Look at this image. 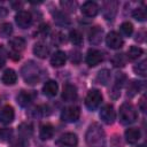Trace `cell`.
<instances>
[{"mask_svg": "<svg viewBox=\"0 0 147 147\" xmlns=\"http://www.w3.org/2000/svg\"><path fill=\"white\" fill-rule=\"evenodd\" d=\"M99 13V6L94 1H86L82 6V14L87 17H94Z\"/></svg>", "mask_w": 147, "mask_h": 147, "instance_id": "obj_13", "label": "cell"}, {"mask_svg": "<svg viewBox=\"0 0 147 147\" xmlns=\"http://www.w3.org/2000/svg\"><path fill=\"white\" fill-rule=\"evenodd\" d=\"M106 42H107V46L109 48H113V49H118L123 46V39L122 37L115 32V31H111L107 34L106 37Z\"/></svg>", "mask_w": 147, "mask_h": 147, "instance_id": "obj_10", "label": "cell"}, {"mask_svg": "<svg viewBox=\"0 0 147 147\" xmlns=\"http://www.w3.org/2000/svg\"><path fill=\"white\" fill-rule=\"evenodd\" d=\"M57 90H59V86H57V83L54 82V80H48L45 83L44 87H42V92L47 95V96H55L57 94Z\"/></svg>", "mask_w": 147, "mask_h": 147, "instance_id": "obj_20", "label": "cell"}, {"mask_svg": "<svg viewBox=\"0 0 147 147\" xmlns=\"http://www.w3.org/2000/svg\"><path fill=\"white\" fill-rule=\"evenodd\" d=\"M60 5L62 6V8H63L64 10L70 11V13L75 11V10H76V7H77V2H75V1H70V0L61 1V2H60Z\"/></svg>", "mask_w": 147, "mask_h": 147, "instance_id": "obj_33", "label": "cell"}, {"mask_svg": "<svg viewBox=\"0 0 147 147\" xmlns=\"http://www.w3.org/2000/svg\"><path fill=\"white\" fill-rule=\"evenodd\" d=\"M145 103H146V100H145V96H142V98L140 99V102H139V108H140L141 111H146V106H145Z\"/></svg>", "mask_w": 147, "mask_h": 147, "instance_id": "obj_41", "label": "cell"}, {"mask_svg": "<svg viewBox=\"0 0 147 147\" xmlns=\"http://www.w3.org/2000/svg\"><path fill=\"white\" fill-rule=\"evenodd\" d=\"M69 39L74 45H80L83 42V36L78 30H71L69 33Z\"/></svg>", "mask_w": 147, "mask_h": 147, "instance_id": "obj_26", "label": "cell"}, {"mask_svg": "<svg viewBox=\"0 0 147 147\" xmlns=\"http://www.w3.org/2000/svg\"><path fill=\"white\" fill-rule=\"evenodd\" d=\"M100 118L106 124H113L116 119V113L113 105H106L100 110Z\"/></svg>", "mask_w": 147, "mask_h": 147, "instance_id": "obj_7", "label": "cell"}, {"mask_svg": "<svg viewBox=\"0 0 147 147\" xmlns=\"http://www.w3.org/2000/svg\"><path fill=\"white\" fill-rule=\"evenodd\" d=\"M132 15H133V17H134L137 21L142 22V21L146 20V10H145L144 8H136V9L133 10Z\"/></svg>", "mask_w": 147, "mask_h": 147, "instance_id": "obj_34", "label": "cell"}, {"mask_svg": "<svg viewBox=\"0 0 147 147\" xmlns=\"http://www.w3.org/2000/svg\"><path fill=\"white\" fill-rule=\"evenodd\" d=\"M33 53L40 57V59H45L48 54H49V48L47 45L42 44V42H37L33 47Z\"/></svg>", "mask_w": 147, "mask_h": 147, "instance_id": "obj_23", "label": "cell"}, {"mask_svg": "<svg viewBox=\"0 0 147 147\" xmlns=\"http://www.w3.org/2000/svg\"><path fill=\"white\" fill-rule=\"evenodd\" d=\"M101 101H102V94H101V92L99 90H95L94 88V90H91L87 93V95L85 98V106L90 110L93 111V110H95L100 106Z\"/></svg>", "mask_w": 147, "mask_h": 147, "instance_id": "obj_3", "label": "cell"}, {"mask_svg": "<svg viewBox=\"0 0 147 147\" xmlns=\"http://www.w3.org/2000/svg\"><path fill=\"white\" fill-rule=\"evenodd\" d=\"M137 117H138L137 110L131 103L125 102L121 106V108H119V121H121L122 124H131V123L136 122Z\"/></svg>", "mask_w": 147, "mask_h": 147, "instance_id": "obj_2", "label": "cell"}, {"mask_svg": "<svg viewBox=\"0 0 147 147\" xmlns=\"http://www.w3.org/2000/svg\"><path fill=\"white\" fill-rule=\"evenodd\" d=\"M140 130L138 127H130L125 131V139L129 144H136L140 139Z\"/></svg>", "mask_w": 147, "mask_h": 147, "instance_id": "obj_18", "label": "cell"}, {"mask_svg": "<svg viewBox=\"0 0 147 147\" xmlns=\"http://www.w3.org/2000/svg\"><path fill=\"white\" fill-rule=\"evenodd\" d=\"M71 61L74 62V63H78L79 61H80V53L78 52V51H74V52H71Z\"/></svg>", "mask_w": 147, "mask_h": 147, "instance_id": "obj_40", "label": "cell"}, {"mask_svg": "<svg viewBox=\"0 0 147 147\" xmlns=\"http://www.w3.org/2000/svg\"><path fill=\"white\" fill-rule=\"evenodd\" d=\"M3 63H5V61H3V59L1 57V59H0V68H1L2 65H3Z\"/></svg>", "mask_w": 147, "mask_h": 147, "instance_id": "obj_42", "label": "cell"}, {"mask_svg": "<svg viewBox=\"0 0 147 147\" xmlns=\"http://www.w3.org/2000/svg\"><path fill=\"white\" fill-rule=\"evenodd\" d=\"M11 136H13V130L11 129H0V139L2 141H7V140H10L11 139Z\"/></svg>", "mask_w": 147, "mask_h": 147, "instance_id": "obj_37", "label": "cell"}, {"mask_svg": "<svg viewBox=\"0 0 147 147\" xmlns=\"http://www.w3.org/2000/svg\"><path fill=\"white\" fill-rule=\"evenodd\" d=\"M15 21L17 23V25L22 29H28L31 23H32V16L29 11H25V10H21L16 14L15 16Z\"/></svg>", "mask_w": 147, "mask_h": 147, "instance_id": "obj_8", "label": "cell"}, {"mask_svg": "<svg viewBox=\"0 0 147 147\" xmlns=\"http://www.w3.org/2000/svg\"><path fill=\"white\" fill-rule=\"evenodd\" d=\"M49 32V26L48 24H42L40 25V28L38 29V34H40L41 37H46Z\"/></svg>", "mask_w": 147, "mask_h": 147, "instance_id": "obj_39", "label": "cell"}, {"mask_svg": "<svg viewBox=\"0 0 147 147\" xmlns=\"http://www.w3.org/2000/svg\"><path fill=\"white\" fill-rule=\"evenodd\" d=\"M54 20L57 24L60 25H67V24H70V20L67 15H64L63 13L61 11H55L54 13Z\"/></svg>", "mask_w": 147, "mask_h": 147, "instance_id": "obj_27", "label": "cell"}, {"mask_svg": "<svg viewBox=\"0 0 147 147\" xmlns=\"http://www.w3.org/2000/svg\"><path fill=\"white\" fill-rule=\"evenodd\" d=\"M53 134H54V127L52 124L46 123V124H42L40 126L39 137L41 138V140H48L53 137Z\"/></svg>", "mask_w": 147, "mask_h": 147, "instance_id": "obj_19", "label": "cell"}, {"mask_svg": "<svg viewBox=\"0 0 147 147\" xmlns=\"http://www.w3.org/2000/svg\"><path fill=\"white\" fill-rule=\"evenodd\" d=\"M33 99H34V93L28 92V91H21L16 96V100H17L18 105L22 106V107L28 106Z\"/></svg>", "mask_w": 147, "mask_h": 147, "instance_id": "obj_16", "label": "cell"}, {"mask_svg": "<svg viewBox=\"0 0 147 147\" xmlns=\"http://www.w3.org/2000/svg\"><path fill=\"white\" fill-rule=\"evenodd\" d=\"M140 82H136V80H132L130 84H129V87H127V95L129 96H134L139 90H140Z\"/></svg>", "mask_w": 147, "mask_h": 147, "instance_id": "obj_29", "label": "cell"}, {"mask_svg": "<svg viewBox=\"0 0 147 147\" xmlns=\"http://www.w3.org/2000/svg\"><path fill=\"white\" fill-rule=\"evenodd\" d=\"M13 32V28L9 23H2L0 24V36L3 38H7Z\"/></svg>", "mask_w": 147, "mask_h": 147, "instance_id": "obj_31", "label": "cell"}, {"mask_svg": "<svg viewBox=\"0 0 147 147\" xmlns=\"http://www.w3.org/2000/svg\"><path fill=\"white\" fill-rule=\"evenodd\" d=\"M117 8H118V2L117 1H106L103 3V16L106 17V20L111 21L114 20V17L116 16L117 13Z\"/></svg>", "mask_w": 147, "mask_h": 147, "instance_id": "obj_9", "label": "cell"}, {"mask_svg": "<svg viewBox=\"0 0 147 147\" xmlns=\"http://www.w3.org/2000/svg\"><path fill=\"white\" fill-rule=\"evenodd\" d=\"M52 41H53V44H55V45H60V44L64 42L65 39H64V37H63V34H62L61 32H56V33L54 34Z\"/></svg>", "mask_w": 147, "mask_h": 147, "instance_id": "obj_38", "label": "cell"}, {"mask_svg": "<svg viewBox=\"0 0 147 147\" xmlns=\"http://www.w3.org/2000/svg\"><path fill=\"white\" fill-rule=\"evenodd\" d=\"M133 70H134V72H136L137 75H140V76L145 77V76H146V72H147V68H146V60H144V61H141L140 63L136 64V65L133 67Z\"/></svg>", "mask_w": 147, "mask_h": 147, "instance_id": "obj_30", "label": "cell"}, {"mask_svg": "<svg viewBox=\"0 0 147 147\" xmlns=\"http://www.w3.org/2000/svg\"><path fill=\"white\" fill-rule=\"evenodd\" d=\"M26 76H23L25 82H28L29 84H36L37 80H38V74H39V69L37 65H34L32 62H29L26 63L24 67H23V74H28Z\"/></svg>", "mask_w": 147, "mask_h": 147, "instance_id": "obj_4", "label": "cell"}, {"mask_svg": "<svg viewBox=\"0 0 147 147\" xmlns=\"http://www.w3.org/2000/svg\"><path fill=\"white\" fill-rule=\"evenodd\" d=\"M14 117H15V111L11 106L6 105L0 109V122L1 123L9 124L14 121Z\"/></svg>", "mask_w": 147, "mask_h": 147, "instance_id": "obj_11", "label": "cell"}, {"mask_svg": "<svg viewBox=\"0 0 147 147\" xmlns=\"http://www.w3.org/2000/svg\"><path fill=\"white\" fill-rule=\"evenodd\" d=\"M18 131H20V133L23 138L31 137L32 133H33V129H32V125L30 123H22L18 126Z\"/></svg>", "mask_w": 147, "mask_h": 147, "instance_id": "obj_24", "label": "cell"}, {"mask_svg": "<svg viewBox=\"0 0 147 147\" xmlns=\"http://www.w3.org/2000/svg\"><path fill=\"white\" fill-rule=\"evenodd\" d=\"M85 140L90 147H105V145H106L105 131L98 123H93L87 129Z\"/></svg>", "mask_w": 147, "mask_h": 147, "instance_id": "obj_1", "label": "cell"}, {"mask_svg": "<svg viewBox=\"0 0 147 147\" xmlns=\"http://www.w3.org/2000/svg\"><path fill=\"white\" fill-rule=\"evenodd\" d=\"M2 83L6 85H14L17 80V75L13 69H6L2 74Z\"/></svg>", "mask_w": 147, "mask_h": 147, "instance_id": "obj_21", "label": "cell"}, {"mask_svg": "<svg viewBox=\"0 0 147 147\" xmlns=\"http://www.w3.org/2000/svg\"><path fill=\"white\" fill-rule=\"evenodd\" d=\"M109 78H110V72H109V70L103 69V70L99 71L98 77H96V80L99 82V84L106 85V84L109 82Z\"/></svg>", "mask_w": 147, "mask_h": 147, "instance_id": "obj_28", "label": "cell"}, {"mask_svg": "<svg viewBox=\"0 0 147 147\" xmlns=\"http://www.w3.org/2000/svg\"><path fill=\"white\" fill-rule=\"evenodd\" d=\"M10 146L11 147H29V141L26 140V138L17 137L16 139L10 141Z\"/></svg>", "mask_w": 147, "mask_h": 147, "instance_id": "obj_32", "label": "cell"}, {"mask_svg": "<svg viewBox=\"0 0 147 147\" xmlns=\"http://www.w3.org/2000/svg\"><path fill=\"white\" fill-rule=\"evenodd\" d=\"M103 60V55L100 51L98 49H88L86 54V63L90 67H95L98 65L101 61Z\"/></svg>", "mask_w": 147, "mask_h": 147, "instance_id": "obj_12", "label": "cell"}, {"mask_svg": "<svg viewBox=\"0 0 147 147\" xmlns=\"http://www.w3.org/2000/svg\"><path fill=\"white\" fill-rule=\"evenodd\" d=\"M77 144H78V138L75 133H71V132L62 134L56 140L57 147H76Z\"/></svg>", "mask_w": 147, "mask_h": 147, "instance_id": "obj_5", "label": "cell"}, {"mask_svg": "<svg viewBox=\"0 0 147 147\" xmlns=\"http://www.w3.org/2000/svg\"><path fill=\"white\" fill-rule=\"evenodd\" d=\"M9 46L10 48L15 52V53H20L22 52L24 48H25V40L21 37H16V38H13L10 41H9Z\"/></svg>", "mask_w": 147, "mask_h": 147, "instance_id": "obj_22", "label": "cell"}, {"mask_svg": "<svg viewBox=\"0 0 147 147\" xmlns=\"http://www.w3.org/2000/svg\"><path fill=\"white\" fill-rule=\"evenodd\" d=\"M80 116V110L77 106H71V107H68L65 109H63L62 114H61V118L63 122H67V123H72V122H76Z\"/></svg>", "mask_w": 147, "mask_h": 147, "instance_id": "obj_6", "label": "cell"}, {"mask_svg": "<svg viewBox=\"0 0 147 147\" xmlns=\"http://www.w3.org/2000/svg\"><path fill=\"white\" fill-rule=\"evenodd\" d=\"M144 51L142 48L138 47V46H131L127 51V59L129 60H137L138 57H140L142 55Z\"/></svg>", "mask_w": 147, "mask_h": 147, "instance_id": "obj_25", "label": "cell"}, {"mask_svg": "<svg viewBox=\"0 0 147 147\" xmlns=\"http://www.w3.org/2000/svg\"><path fill=\"white\" fill-rule=\"evenodd\" d=\"M65 60H67V56H65V53L62 52V51H57L55 52L52 57H51V64L55 68H59V67H62L64 63H65Z\"/></svg>", "mask_w": 147, "mask_h": 147, "instance_id": "obj_17", "label": "cell"}, {"mask_svg": "<svg viewBox=\"0 0 147 147\" xmlns=\"http://www.w3.org/2000/svg\"><path fill=\"white\" fill-rule=\"evenodd\" d=\"M102 36H103V30L100 26H94L90 31L88 40L92 45H99L102 40Z\"/></svg>", "mask_w": 147, "mask_h": 147, "instance_id": "obj_15", "label": "cell"}, {"mask_svg": "<svg viewBox=\"0 0 147 147\" xmlns=\"http://www.w3.org/2000/svg\"><path fill=\"white\" fill-rule=\"evenodd\" d=\"M121 31H122V33L124 34V36H131L132 34V32H133V25H132V23H130V22H124V23H122V25H121Z\"/></svg>", "mask_w": 147, "mask_h": 147, "instance_id": "obj_35", "label": "cell"}, {"mask_svg": "<svg viewBox=\"0 0 147 147\" xmlns=\"http://www.w3.org/2000/svg\"><path fill=\"white\" fill-rule=\"evenodd\" d=\"M77 98V88L72 84H65L62 91V99L65 102H70L76 100Z\"/></svg>", "mask_w": 147, "mask_h": 147, "instance_id": "obj_14", "label": "cell"}, {"mask_svg": "<svg viewBox=\"0 0 147 147\" xmlns=\"http://www.w3.org/2000/svg\"><path fill=\"white\" fill-rule=\"evenodd\" d=\"M126 59L124 56V54H115V56L113 57V64L115 67H123L125 65Z\"/></svg>", "mask_w": 147, "mask_h": 147, "instance_id": "obj_36", "label": "cell"}]
</instances>
